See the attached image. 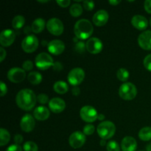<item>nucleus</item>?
Returning a JSON list of instances; mask_svg holds the SVG:
<instances>
[{
	"instance_id": "9",
	"label": "nucleus",
	"mask_w": 151,
	"mask_h": 151,
	"mask_svg": "<svg viewBox=\"0 0 151 151\" xmlns=\"http://www.w3.org/2000/svg\"><path fill=\"white\" fill-rule=\"evenodd\" d=\"M47 28L53 35L59 36L63 32L64 26L61 21L58 18H52L47 22Z\"/></svg>"
},
{
	"instance_id": "49",
	"label": "nucleus",
	"mask_w": 151,
	"mask_h": 151,
	"mask_svg": "<svg viewBox=\"0 0 151 151\" xmlns=\"http://www.w3.org/2000/svg\"><path fill=\"white\" fill-rule=\"evenodd\" d=\"M146 149H147V151H151V143H150L148 145H147Z\"/></svg>"
},
{
	"instance_id": "34",
	"label": "nucleus",
	"mask_w": 151,
	"mask_h": 151,
	"mask_svg": "<svg viewBox=\"0 0 151 151\" xmlns=\"http://www.w3.org/2000/svg\"><path fill=\"white\" fill-rule=\"evenodd\" d=\"M37 100L41 104H47V103H49L50 100H49V97L46 94H40L37 96Z\"/></svg>"
},
{
	"instance_id": "18",
	"label": "nucleus",
	"mask_w": 151,
	"mask_h": 151,
	"mask_svg": "<svg viewBox=\"0 0 151 151\" xmlns=\"http://www.w3.org/2000/svg\"><path fill=\"white\" fill-rule=\"evenodd\" d=\"M109 15L108 12L105 10H98L93 16L92 21L94 25L97 27L104 26L109 21Z\"/></svg>"
},
{
	"instance_id": "30",
	"label": "nucleus",
	"mask_w": 151,
	"mask_h": 151,
	"mask_svg": "<svg viewBox=\"0 0 151 151\" xmlns=\"http://www.w3.org/2000/svg\"><path fill=\"white\" fill-rule=\"evenodd\" d=\"M23 149L24 151H38V145L34 142L27 141L24 142L23 145Z\"/></svg>"
},
{
	"instance_id": "51",
	"label": "nucleus",
	"mask_w": 151,
	"mask_h": 151,
	"mask_svg": "<svg viewBox=\"0 0 151 151\" xmlns=\"http://www.w3.org/2000/svg\"><path fill=\"white\" fill-rule=\"evenodd\" d=\"M150 26H151V18H150Z\"/></svg>"
},
{
	"instance_id": "33",
	"label": "nucleus",
	"mask_w": 151,
	"mask_h": 151,
	"mask_svg": "<svg viewBox=\"0 0 151 151\" xmlns=\"http://www.w3.org/2000/svg\"><path fill=\"white\" fill-rule=\"evenodd\" d=\"M75 51L78 52V53H84L86 50V46L83 41H78L75 44Z\"/></svg>"
},
{
	"instance_id": "13",
	"label": "nucleus",
	"mask_w": 151,
	"mask_h": 151,
	"mask_svg": "<svg viewBox=\"0 0 151 151\" xmlns=\"http://www.w3.org/2000/svg\"><path fill=\"white\" fill-rule=\"evenodd\" d=\"M16 39V33L10 29H6L1 31L0 34V44L2 47H10Z\"/></svg>"
},
{
	"instance_id": "27",
	"label": "nucleus",
	"mask_w": 151,
	"mask_h": 151,
	"mask_svg": "<svg viewBox=\"0 0 151 151\" xmlns=\"http://www.w3.org/2000/svg\"><path fill=\"white\" fill-rule=\"evenodd\" d=\"M69 13L73 17H79L83 13V7L78 3H75L69 8Z\"/></svg>"
},
{
	"instance_id": "25",
	"label": "nucleus",
	"mask_w": 151,
	"mask_h": 151,
	"mask_svg": "<svg viewBox=\"0 0 151 151\" xmlns=\"http://www.w3.org/2000/svg\"><path fill=\"white\" fill-rule=\"evenodd\" d=\"M139 137L144 142L151 140V127H145L142 128L139 132Z\"/></svg>"
},
{
	"instance_id": "42",
	"label": "nucleus",
	"mask_w": 151,
	"mask_h": 151,
	"mask_svg": "<svg viewBox=\"0 0 151 151\" xmlns=\"http://www.w3.org/2000/svg\"><path fill=\"white\" fill-rule=\"evenodd\" d=\"M144 7L146 12H147V13L151 14V0H146L145 1Z\"/></svg>"
},
{
	"instance_id": "36",
	"label": "nucleus",
	"mask_w": 151,
	"mask_h": 151,
	"mask_svg": "<svg viewBox=\"0 0 151 151\" xmlns=\"http://www.w3.org/2000/svg\"><path fill=\"white\" fill-rule=\"evenodd\" d=\"M144 66L145 67V69L147 70H148L149 72H151V54L147 55L144 59Z\"/></svg>"
},
{
	"instance_id": "21",
	"label": "nucleus",
	"mask_w": 151,
	"mask_h": 151,
	"mask_svg": "<svg viewBox=\"0 0 151 151\" xmlns=\"http://www.w3.org/2000/svg\"><path fill=\"white\" fill-rule=\"evenodd\" d=\"M50 116V110L45 106H38L33 111V116L39 121L47 120Z\"/></svg>"
},
{
	"instance_id": "41",
	"label": "nucleus",
	"mask_w": 151,
	"mask_h": 151,
	"mask_svg": "<svg viewBox=\"0 0 151 151\" xmlns=\"http://www.w3.org/2000/svg\"><path fill=\"white\" fill-rule=\"evenodd\" d=\"M24 138L21 134H16L14 136V142L16 145H20V144H22L23 142Z\"/></svg>"
},
{
	"instance_id": "7",
	"label": "nucleus",
	"mask_w": 151,
	"mask_h": 151,
	"mask_svg": "<svg viewBox=\"0 0 151 151\" xmlns=\"http://www.w3.org/2000/svg\"><path fill=\"white\" fill-rule=\"evenodd\" d=\"M85 78V72L81 68H74L68 74V82L74 86H78L83 81Z\"/></svg>"
},
{
	"instance_id": "37",
	"label": "nucleus",
	"mask_w": 151,
	"mask_h": 151,
	"mask_svg": "<svg viewBox=\"0 0 151 151\" xmlns=\"http://www.w3.org/2000/svg\"><path fill=\"white\" fill-rule=\"evenodd\" d=\"M83 7L85 10H88V11H91L94 8V1H83Z\"/></svg>"
},
{
	"instance_id": "43",
	"label": "nucleus",
	"mask_w": 151,
	"mask_h": 151,
	"mask_svg": "<svg viewBox=\"0 0 151 151\" xmlns=\"http://www.w3.org/2000/svg\"><path fill=\"white\" fill-rule=\"evenodd\" d=\"M6 55H7V52L4 47H0V62H2L4 60Z\"/></svg>"
},
{
	"instance_id": "14",
	"label": "nucleus",
	"mask_w": 151,
	"mask_h": 151,
	"mask_svg": "<svg viewBox=\"0 0 151 151\" xmlns=\"http://www.w3.org/2000/svg\"><path fill=\"white\" fill-rule=\"evenodd\" d=\"M35 126V118L29 114L24 115L20 122V127L23 131L26 133L33 131Z\"/></svg>"
},
{
	"instance_id": "38",
	"label": "nucleus",
	"mask_w": 151,
	"mask_h": 151,
	"mask_svg": "<svg viewBox=\"0 0 151 151\" xmlns=\"http://www.w3.org/2000/svg\"><path fill=\"white\" fill-rule=\"evenodd\" d=\"M0 90H1V97H4L7 92V85L3 81H0Z\"/></svg>"
},
{
	"instance_id": "6",
	"label": "nucleus",
	"mask_w": 151,
	"mask_h": 151,
	"mask_svg": "<svg viewBox=\"0 0 151 151\" xmlns=\"http://www.w3.org/2000/svg\"><path fill=\"white\" fill-rule=\"evenodd\" d=\"M39 41L35 35H28L22 42V48L25 52L32 53L38 49Z\"/></svg>"
},
{
	"instance_id": "20",
	"label": "nucleus",
	"mask_w": 151,
	"mask_h": 151,
	"mask_svg": "<svg viewBox=\"0 0 151 151\" xmlns=\"http://www.w3.org/2000/svg\"><path fill=\"white\" fill-rule=\"evenodd\" d=\"M121 148L122 151H136L137 148V140L132 137H125L121 142Z\"/></svg>"
},
{
	"instance_id": "24",
	"label": "nucleus",
	"mask_w": 151,
	"mask_h": 151,
	"mask_svg": "<svg viewBox=\"0 0 151 151\" xmlns=\"http://www.w3.org/2000/svg\"><path fill=\"white\" fill-rule=\"evenodd\" d=\"M27 80L32 85H38L42 81V75L38 72H30L27 75Z\"/></svg>"
},
{
	"instance_id": "48",
	"label": "nucleus",
	"mask_w": 151,
	"mask_h": 151,
	"mask_svg": "<svg viewBox=\"0 0 151 151\" xmlns=\"http://www.w3.org/2000/svg\"><path fill=\"white\" fill-rule=\"evenodd\" d=\"M100 145L101 146H105L106 145V140H104V139H103L102 140L101 142H100Z\"/></svg>"
},
{
	"instance_id": "50",
	"label": "nucleus",
	"mask_w": 151,
	"mask_h": 151,
	"mask_svg": "<svg viewBox=\"0 0 151 151\" xmlns=\"http://www.w3.org/2000/svg\"><path fill=\"white\" fill-rule=\"evenodd\" d=\"M38 2H41V3H46V2H48L49 1H47V0H46V1H38Z\"/></svg>"
},
{
	"instance_id": "12",
	"label": "nucleus",
	"mask_w": 151,
	"mask_h": 151,
	"mask_svg": "<svg viewBox=\"0 0 151 151\" xmlns=\"http://www.w3.org/2000/svg\"><path fill=\"white\" fill-rule=\"evenodd\" d=\"M86 46L87 51L93 55L100 53L103 48V44L101 40L96 37L88 38V41L86 43Z\"/></svg>"
},
{
	"instance_id": "23",
	"label": "nucleus",
	"mask_w": 151,
	"mask_h": 151,
	"mask_svg": "<svg viewBox=\"0 0 151 151\" xmlns=\"http://www.w3.org/2000/svg\"><path fill=\"white\" fill-rule=\"evenodd\" d=\"M53 89L58 94H64L69 90V86L64 81H59L55 83L53 85Z\"/></svg>"
},
{
	"instance_id": "52",
	"label": "nucleus",
	"mask_w": 151,
	"mask_h": 151,
	"mask_svg": "<svg viewBox=\"0 0 151 151\" xmlns=\"http://www.w3.org/2000/svg\"><path fill=\"white\" fill-rule=\"evenodd\" d=\"M139 151H143V150H139Z\"/></svg>"
},
{
	"instance_id": "47",
	"label": "nucleus",
	"mask_w": 151,
	"mask_h": 151,
	"mask_svg": "<svg viewBox=\"0 0 151 151\" xmlns=\"http://www.w3.org/2000/svg\"><path fill=\"white\" fill-rule=\"evenodd\" d=\"M105 119V115L103 114H98V116H97V119L99 120H103Z\"/></svg>"
},
{
	"instance_id": "45",
	"label": "nucleus",
	"mask_w": 151,
	"mask_h": 151,
	"mask_svg": "<svg viewBox=\"0 0 151 151\" xmlns=\"http://www.w3.org/2000/svg\"><path fill=\"white\" fill-rule=\"evenodd\" d=\"M72 93L74 96H78L81 93V89L78 86H75L72 89Z\"/></svg>"
},
{
	"instance_id": "40",
	"label": "nucleus",
	"mask_w": 151,
	"mask_h": 151,
	"mask_svg": "<svg viewBox=\"0 0 151 151\" xmlns=\"http://www.w3.org/2000/svg\"><path fill=\"white\" fill-rule=\"evenodd\" d=\"M56 2L61 7H67L71 4V1L69 0H58Z\"/></svg>"
},
{
	"instance_id": "8",
	"label": "nucleus",
	"mask_w": 151,
	"mask_h": 151,
	"mask_svg": "<svg viewBox=\"0 0 151 151\" xmlns=\"http://www.w3.org/2000/svg\"><path fill=\"white\" fill-rule=\"evenodd\" d=\"M80 115L81 119L88 123L94 122V121L97 120L98 116L97 110L91 106H85L81 108L80 111Z\"/></svg>"
},
{
	"instance_id": "4",
	"label": "nucleus",
	"mask_w": 151,
	"mask_h": 151,
	"mask_svg": "<svg viewBox=\"0 0 151 151\" xmlns=\"http://www.w3.org/2000/svg\"><path fill=\"white\" fill-rule=\"evenodd\" d=\"M119 94L124 100H132L137 97V88L132 83H124L119 87Z\"/></svg>"
},
{
	"instance_id": "28",
	"label": "nucleus",
	"mask_w": 151,
	"mask_h": 151,
	"mask_svg": "<svg viewBox=\"0 0 151 151\" xmlns=\"http://www.w3.org/2000/svg\"><path fill=\"white\" fill-rule=\"evenodd\" d=\"M10 133L4 128H1L0 129V146H4L10 142Z\"/></svg>"
},
{
	"instance_id": "44",
	"label": "nucleus",
	"mask_w": 151,
	"mask_h": 151,
	"mask_svg": "<svg viewBox=\"0 0 151 151\" xmlns=\"http://www.w3.org/2000/svg\"><path fill=\"white\" fill-rule=\"evenodd\" d=\"M52 67L55 71H60L63 69V66H62L61 63H59V62H55V63H54Z\"/></svg>"
},
{
	"instance_id": "35",
	"label": "nucleus",
	"mask_w": 151,
	"mask_h": 151,
	"mask_svg": "<svg viewBox=\"0 0 151 151\" xmlns=\"http://www.w3.org/2000/svg\"><path fill=\"white\" fill-rule=\"evenodd\" d=\"M33 63L29 60H25L23 63V64H22V67H23V69L25 72H26V71H28V72L31 71L33 69Z\"/></svg>"
},
{
	"instance_id": "16",
	"label": "nucleus",
	"mask_w": 151,
	"mask_h": 151,
	"mask_svg": "<svg viewBox=\"0 0 151 151\" xmlns=\"http://www.w3.org/2000/svg\"><path fill=\"white\" fill-rule=\"evenodd\" d=\"M49 108L53 113H61L66 109V103L63 99L59 98V97H54L49 102Z\"/></svg>"
},
{
	"instance_id": "2",
	"label": "nucleus",
	"mask_w": 151,
	"mask_h": 151,
	"mask_svg": "<svg viewBox=\"0 0 151 151\" xmlns=\"http://www.w3.org/2000/svg\"><path fill=\"white\" fill-rule=\"evenodd\" d=\"M94 27L92 24L88 19H80L75 23L74 27V32L78 39H88L93 34Z\"/></svg>"
},
{
	"instance_id": "5",
	"label": "nucleus",
	"mask_w": 151,
	"mask_h": 151,
	"mask_svg": "<svg viewBox=\"0 0 151 151\" xmlns=\"http://www.w3.org/2000/svg\"><path fill=\"white\" fill-rule=\"evenodd\" d=\"M35 63L38 69L44 71L52 66L54 61L50 54L47 52H41L35 57Z\"/></svg>"
},
{
	"instance_id": "11",
	"label": "nucleus",
	"mask_w": 151,
	"mask_h": 151,
	"mask_svg": "<svg viewBox=\"0 0 151 151\" xmlns=\"http://www.w3.org/2000/svg\"><path fill=\"white\" fill-rule=\"evenodd\" d=\"M26 78V72L23 69L19 67L11 68L7 72V78L14 83H19L24 81Z\"/></svg>"
},
{
	"instance_id": "39",
	"label": "nucleus",
	"mask_w": 151,
	"mask_h": 151,
	"mask_svg": "<svg viewBox=\"0 0 151 151\" xmlns=\"http://www.w3.org/2000/svg\"><path fill=\"white\" fill-rule=\"evenodd\" d=\"M5 151H22V147L19 145H11L7 147Z\"/></svg>"
},
{
	"instance_id": "31",
	"label": "nucleus",
	"mask_w": 151,
	"mask_h": 151,
	"mask_svg": "<svg viewBox=\"0 0 151 151\" xmlns=\"http://www.w3.org/2000/svg\"><path fill=\"white\" fill-rule=\"evenodd\" d=\"M106 149L107 151H120L119 144L115 140L109 141L106 145Z\"/></svg>"
},
{
	"instance_id": "32",
	"label": "nucleus",
	"mask_w": 151,
	"mask_h": 151,
	"mask_svg": "<svg viewBox=\"0 0 151 151\" xmlns=\"http://www.w3.org/2000/svg\"><path fill=\"white\" fill-rule=\"evenodd\" d=\"M94 131H95V127H94V125H93L92 124H87L86 125L84 126L83 130V133L86 136H91L94 134Z\"/></svg>"
},
{
	"instance_id": "3",
	"label": "nucleus",
	"mask_w": 151,
	"mask_h": 151,
	"mask_svg": "<svg viewBox=\"0 0 151 151\" xmlns=\"http://www.w3.org/2000/svg\"><path fill=\"white\" fill-rule=\"evenodd\" d=\"M97 131L100 138L107 140L114 137L116 132V126L111 121H104L99 124Z\"/></svg>"
},
{
	"instance_id": "19",
	"label": "nucleus",
	"mask_w": 151,
	"mask_h": 151,
	"mask_svg": "<svg viewBox=\"0 0 151 151\" xmlns=\"http://www.w3.org/2000/svg\"><path fill=\"white\" fill-rule=\"evenodd\" d=\"M131 24L136 29L139 30H145L148 26V21L145 16L141 15H135L131 19Z\"/></svg>"
},
{
	"instance_id": "29",
	"label": "nucleus",
	"mask_w": 151,
	"mask_h": 151,
	"mask_svg": "<svg viewBox=\"0 0 151 151\" xmlns=\"http://www.w3.org/2000/svg\"><path fill=\"white\" fill-rule=\"evenodd\" d=\"M130 76V73L126 69L124 68H121V69H118L117 72H116V77L118 79L122 82H125L128 80Z\"/></svg>"
},
{
	"instance_id": "10",
	"label": "nucleus",
	"mask_w": 151,
	"mask_h": 151,
	"mask_svg": "<svg viewBox=\"0 0 151 151\" xmlns=\"http://www.w3.org/2000/svg\"><path fill=\"white\" fill-rule=\"evenodd\" d=\"M86 141V135L81 131H75L72 133L69 138V144L72 148H81Z\"/></svg>"
},
{
	"instance_id": "26",
	"label": "nucleus",
	"mask_w": 151,
	"mask_h": 151,
	"mask_svg": "<svg viewBox=\"0 0 151 151\" xmlns=\"http://www.w3.org/2000/svg\"><path fill=\"white\" fill-rule=\"evenodd\" d=\"M25 23V19L21 15L16 16L12 20V26L15 29H19L23 27Z\"/></svg>"
},
{
	"instance_id": "17",
	"label": "nucleus",
	"mask_w": 151,
	"mask_h": 151,
	"mask_svg": "<svg viewBox=\"0 0 151 151\" xmlns=\"http://www.w3.org/2000/svg\"><path fill=\"white\" fill-rule=\"evenodd\" d=\"M138 44L145 50H151V30L142 32L138 37Z\"/></svg>"
},
{
	"instance_id": "1",
	"label": "nucleus",
	"mask_w": 151,
	"mask_h": 151,
	"mask_svg": "<svg viewBox=\"0 0 151 151\" xmlns=\"http://www.w3.org/2000/svg\"><path fill=\"white\" fill-rule=\"evenodd\" d=\"M37 97L33 91L24 88L19 91L16 97V103L18 107L24 111H30L35 107Z\"/></svg>"
},
{
	"instance_id": "46",
	"label": "nucleus",
	"mask_w": 151,
	"mask_h": 151,
	"mask_svg": "<svg viewBox=\"0 0 151 151\" xmlns=\"http://www.w3.org/2000/svg\"><path fill=\"white\" fill-rule=\"evenodd\" d=\"M120 2L121 1H117V0H110V1H109V4H111V5L113 6L117 5V4H119Z\"/></svg>"
},
{
	"instance_id": "22",
	"label": "nucleus",
	"mask_w": 151,
	"mask_h": 151,
	"mask_svg": "<svg viewBox=\"0 0 151 151\" xmlns=\"http://www.w3.org/2000/svg\"><path fill=\"white\" fill-rule=\"evenodd\" d=\"M46 22L44 19L42 18H38V19H35L33 22L32 23V26H31V29L32 31L35 33H40L42 32L46 26Z\"/></svg>"
},
{
	"instance_id": "15",
	"label": "nucleus",
	"mask_w": 151,
	"mask_h": 151,
	"mask_svg": "<svg viewBox=\"0 0 151 151\" xmlns=\"http://www.w3.org/2000/svg\"><path fill=\"white\" fill-rule=\"evenodd\" d=\"M47 49L51 54L54 55H59L65 50V44L60 40H52L48 43Z\"/></svg>"
}]
</instances>
